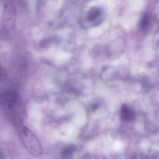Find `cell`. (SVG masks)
<instances>
[{
  "label": "cell",
  "instance_id": "obj_1",
  "mask_svg": "<svg viewBox=\"0 0 159 159\" xmlns=\"http://www.w3.org/2000/svg\"><path fill=\"white\" fill-rule=\"evenodd\" d=\"M0 106L17 129L23 125L26 110L23 101L18 93L12 91L0 93Z\"/></svg>",
  "mask_w": 159,
  "mask_h": 159
},
{
  "label": "cell",
  "instance_id": "obj_2",
  "mask_svg": "<svg viewBox=\"0 0 159 159\" xmlns=\"http://www.w3.org/2000/svg\"><path fill=\"white\" fill-rule=\"evenodd\" d=\"M17 129L20 139L27 151L32 156L36 157L42 156L43 147L35 134L23 125Z\"/></svg>",
  "mask_w": 159,
  "mask_h": 159
},
{
  "label": "cell",
  "instance_id": "obj_3",
  "mask_svg": "<svg viewBox=\"0 0 159 159\" xmlns=\"http://www.w3.org/2000/svg\"><path fill=\"white\" fill-rule=\"evenodd\" d=\"M102 10L101 7H94L90 8L81 20V23L84 27H93L97 26L102 21Z\"/></svg>",
  "mask_w": 159,
  "mask_h": 159
},
{
  "label": "cell",
  "instance_id": "obj_4",
  "mask_svg": "<svg viewBox=\"0 0 159 159\" xmlns=\"http://www.w3.org/2000/svg\"><path fill=\"white\" fill-rule=\"evenodd\" d=\"M16 7L13 3L8 2L4 6L2 15L4 28L7 31L14 30L16 25Z\"/></svg>",
  "mask_w": 159,
  "mask_h": 159
},
{
  "label": "cell",
  "instance_id": "obj_5",
  "mask_svg": "<svg viewBox=\"0 0 159 159\" xmlns=\"http://www.w3.org/2000/svg\"><path fill=\"white\" fill-rule=\"evenodd\" d=\"M120 116L125 121H129L134 118V114L126 105H123L120 108Z\"/></svg>",
  "mask_w": 159,
  "mask_h": 159
},
{
  "label": "cell",
  "instance_id": "obj_6",
  "mask_svg": "<svg viewBox=\"0 0 159 159\" xmlns=\"http://www.w3.org/2000/svg\"><path fill=\"white\" fill-rule=\"evenodd\" d=\"M75 150V147L73 146H69L64 147L61 151V159H72Z\"/></svg>",
  "mask_w": 159,
  "mask_h": 159
},
{
  "label": "cell",
  "instance_id": "obj_7",
  "mask_svg": "<svg viewBox=\"0 0 159 159\" xmlns=\"http://www.w3.org/2000/svg\"><path fill=\"white\" fill-rule=\"evenodd\" d=\"M149 25V20L147 15H144L142 19L141 22V27L143 29H146Z\"/></svg>",
  "mask_w": 159,
  "mask_h": 159
},
{
  "label": "cell",
  "instance_id": "obj_8",
  "mask_svg": "<svg viewBox=\"0 0 159 159\" xmlns=\"http://www.w3.org/2000/svg\"><path fill=\"white\" fill-rule=\"evenodd\" d=\"M4 72V71L3 69L2 68L1 64H0V76L2 75H3Z\"/></svg>",
  "mask_w": 159,
  "mask_h": 159
}]
</instances>
